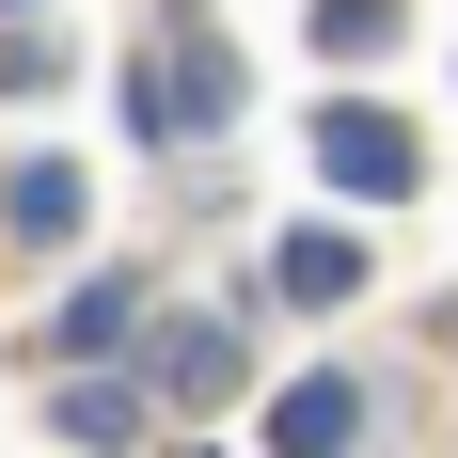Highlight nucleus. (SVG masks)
Here are the masks:
<instances>
[{
  "mask_svg": "<svg viewBox=\"0 0 458 458\" xmlns=\"http://www.w3.org/2000/svg\"><path fill=\"white\" fill-rule=\"evenodd\" d=\"M64 443H142V379H64Z\"/></svg>",
  "mask_w": 458,
  "mask_h": 458,
  "instance_id": "obj_9",
  "label": "nucleus"
},
{
  "mask_svg": "<svg viewBox=\"0 0 458 458\" xmlns=\"http://www.w3.org/2000/svg\"><path fill=\"white\" fill-rule=\"evenodd\" d=\"M142 317H158L142 269H80V284H64V317H47V348H64V364H111V348H142Z\"/></svg>",
  "mask_w": 458,
  "mask_h": 458,
  "instance_id": "obj_7",
  "label": "nucleus"
},
{
  "mask_svg": "<svg viewBox=\"0 0 458 458\" xmlns=\"http://www.w3.org/2000/svg\"><path fill=\"white\" fill-rule=\"evenodd\" d=\"M269 301L348 317V301H364V237H348V222H284V237H269Z\"/></svg>",
  "mask_w": 458,
  "mask_h": 458,
  "instance_id": "obj_5",
  "label": "nucleus"
},
{
  "mask_svg": "<svg viewBox=\"0 0 458 458\" xmlns=\"http://www.w3.org/2000/svg\"><path fill=\"white\" fill-rule=\"evenodd\" d=\"M158 458H206V443H158Z\"/></svg>",
  "mask_w": 458,
  "mask_h": 458,
  "instance_id": "obj_11",
  "label": "nucleus"
},
{
  "mask_svg": "<svg viewBox=\"0 0 458 458\" xmlns=\"http://www.w3.org/2000/svg\"><path fill=\"white\" fill-rule=\"evenodd\" d=\"M64 80V32H0V95H47Z\"/></svg>",
  "mask_w": 458,
  "mask_h": 458,
  "instance_id": "obj_10",
  "label": "nucleus"
},
{
  "mask_svg": "<svg viewBox=\"0 0 458 458\" xmlns=\"http://www.w3.org/2000/svg\"><path fill=\"white\" fill-rule=\"evenodd\" d=\"M80 222H95L80 158H16V174H0V237H16V253H80Z\"/></svg>",
  "mask_w": 458,
  "mask_h": 458,
  "instance_id": "obj_4",
  "label": "nucleus"
},
{
  "mask_svg": "<svg viewBox=\"0 0 458 458\" xmlns=\"http://www.w3.org/2000/svg\"><path fill=\"white\" fill-rule=\"evenodd\" d=\"M317 174H332V206H411V127L379 95H332L317 111Z\"/></svg>",
  "mask_w": 458,
  "mask_h": 458,
  "instance_id": "obj_2",
  "label": "nucleus"
},
{
  "mask_svg": "<svg viewBox=\"0 0 458 458\" xmlns=\"http://www.w3.org/2000/svg\"><path fill=\"white\" fill-rule=\"evenodd\" d=\"M348 443H364V379H348V364H301L269 395V458H348Z\"/></svg>",
  "mask_w": 458,
  "mask_h": 458,
  "instance_id": "obj_6",
  "label": "nucleus"
},
{
  "mask_svg": "<svg viewBox=\"0 0 458 458\" xmlns=\"http://www.w3.org/2000/svg\"><path fill=\"white\" fill-rule=\"evenodd\" d=\"M411 32V0H317V64H379Z\"/></svg>",
  "mask_w": 458,
  "mask_h": 458,
  "instance_id": "obj_8",
  "label": "nucleus"
},
{
  "mask_svg": "<svg viewBox=\"0 0 458 458\" xmlns=\"http://www.w3.org/2000/svg\"><path fill=\"white\" fill-rule=\"evenodd\" d=\"M111 95H127V127H142V142H222L237 111H253L222 0H158V32H142L127 64H111Z\"/></svg>",
  "mask_w": 458,
  "mask_h": 458,
  "instance_id": "obj_1",
  "label": "nucleus"
},
{
  "mask_svg": "<svg viewBox=\"0 0 458 458\" xmlns=\"http://www.w3.org/2000/svg\"><path fill=\"white\" fill-rule=\"evenodd\" d=\"M142 379L174 411H237L253 395V348H237V317H142Z\"/></svg>",
  "mask_w": 458,
  "mask_h": 458,
  "instance_id": "obj_3",
  "label": "nucleus"
}]
</instances>
